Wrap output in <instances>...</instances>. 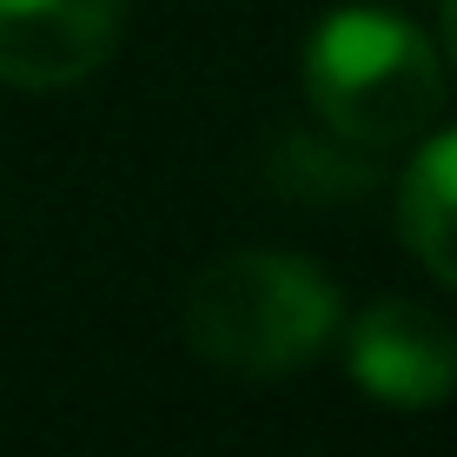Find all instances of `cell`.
<instances>
[{"instance_id": "obj_1", "label": "cell", "mask_w": 457, "mask_h": 457, "mask_svg": "<svg viewBox=\"0 0 457 457\" xmlns=\"http://www.w3.org/2000/svg\"><path fill=\"white\" fill-rule=\"evenodd\" d=\"M338 286L298 252H232L193 272L179 332L199 365L232 378H292L338 338Z\"/></svg>"}, {"instance_id": "obj_2", "label": "cell", "mask_w": 457, "mask_h": 457, "mask_svg": "<svg viewBox=\"0 0 457 457\" xmlns=\"http://www.w3.org/2000/svg\"><path fill=\"white\" fill-rule=\"evenodd\" d=\"M305 100L352 146H398L445 106V54L418 21L352 0L305 40Z\"/></svg>"}, {"instance_id": "obj_3", "label": "cell", "mask_w": 457, "mask_h": 457, "mask_svg": "<svg viewBox=\"0 0 457 457\" xmlns=\"http://www.w3.org/2000/svg\"><path fill=\"white\" fill-rule=\"evenodd\" d=\"M345 371L391 411H431L457 398V325L418 298H378L345 325Z\"/></svg>"}, {"instance_id": "obj_4", "label": "cell", "mask_w": 457, "mask_h": 457, "mask_svg": "<svg viewBox=\"0 0 457 457\" xmlns=\"http://www.w3.org/2000/svg\"><path fill=\"white\" fill-rule=\"evenodd\" d=\"M126 0H0V80L46 93L120 54Z\"/></svg>"}, {"instance_id": "obj_5", "label": "cell", "mask_w": 457, "mask_h": 457, "mask_svg": "<svg viewBox=\"0 0 457 457\" xmlns=\"http://www.w3.org/2000/svg\"><path fill=\"white\" fill-rule=\"evenodd\" d=\"M398 232H404V245L418 252V265H431V272L457 292V126L437 133L431 146L404 166Z\"/></svg>"}, {"instance_id": "obj_6", "label": "cell", "mask_w": 457, "mask_h": 457, "mask_svg": "<svg viewBox=\"0 0 457 457\" xmlns=\"http://www.w3.org/2000/svg\"><path fill=\"white\" fill-rule=\"evenodd\" d=\"M445 60L457 67V0H445Z\"/></svg>"}]
</instances>
